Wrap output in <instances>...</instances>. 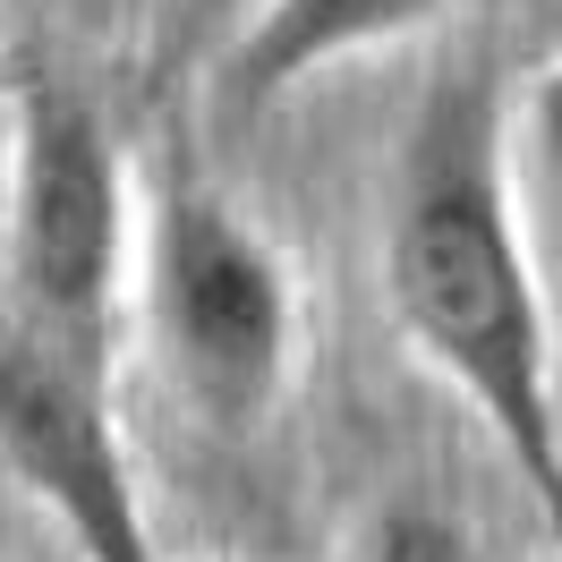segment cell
Listing matches in <instances>:
<instances>
[{
    "mask_svg": "<svg viewBox=\"0 0 562 562\" xmlns=\"http://www.w3.org/2000/svg\"><path fill=\"white\" fill-rule=\"evenodd\" d=\"M469 111H443L418 137L409 196L384 239V290L409 350L486 418L537 528L562 562V409H554V324L528 273L520 222L503 205V179L477 154Z\"/></svg>",
    "mask_w": 562,
    "mask_h": 562,
    "instance_id": "1",
    "label": "cell"
},
{
    "mask_svg": "<svg viewBox=\"0 0 562 562\" xmlns=\"http://www.w3.org/2000/svg\"><path fill=\"white\" fill-rule=\"evenodd\" d=\"M128 273V171L103 111L35 77L9 111V273L35 341L86 358Z\"/></svg>",
    "mask_w": 562,
    "mask_h": 562,
    "instance_id": "2",
    "label": "cell"
},
{
    "mask_svg": "<svg viewBox=\"0 0 562 562\" xmlns=\"http://www.w3.org/2000/svg\"><path fill=\"white\" fill-rule=\"evenodd\" d=\"M145 265H154V324H162L179 384L213 418H256L299 350V299H290L281 256L222 196L171 188L154 213Z\"/></svg>",
    "mask_w": 562,
    "mask_h": 562,
    "instance_id": "3",
    "label": "cell"
},
{
    "mask_svg": "<svg viewBox=\"0 0 562 562\" xmlns=\"http://www.w3.org/2000/svg\"><path fill=\"white\" fill-rule=\"evenodd\" d=\"M0 460L35 494L77 562H162L137 469L103 418V392L69 350L35 333L0 341Z\"/></svg>",
    "mask_w": 562,
    "mask_h": 562,
    "instance_id": "4",
    "label": "cell"
},
{
    "mask_svg": "<svg viewBox=\"0 0 562 562\" xmlns=\"http://www.w3.org/2000/svg\"><path fill=\"white\" fill-rule=\"evenodd\" d=\"M443 0H265L247 18V35L231 43V94L239 103H273L290 86H307L316 69L375 52V43L426 26Z\"/></svg>",
    "mask_w": 562,
    "mask_h": 562,
    "instance_id": "5",
    "label": "cell"
},
{
    "mask_svg": "<svg viewBox=\"0 0 562 562\" xmlns=\"http://www.w3.org/2000/svg\"><path fill=\"white\" fill-rule=\"evenodd\" d=\"M358 562H469V546H460V528L443 520V512H426V503H392V512H375Z\"/></svg>",
    "mask_w": 562,
    "mask_h": 562,
    "instance_id": "6",
    "label": "cell"
},
{
    "mask_svg": "<svg viewBox=\"0 0 562 562\" xmlns=\"http://www.w3.org/2000/svg\"><path fill=\"white\" fill-rule=\"evenodd\" d=\"M520 128H528V145H537V154H546V162L562 171V60H546V69L528 77Z\"/></svg>",
    "mask_w": 562,
    "mask_h": 562,
    "instance_id": "7",
    "label": "cell"
},
{
    "mask_svg": "<svg viewBox=\"0 0 562 562\" xmlns=\"http://www.w3.org/2000/svg\"><path fill=\"white\" fill-rule=\"evenodd\" d=\"M0 273H9V103H0Z\"/></svg>",
    "mask_w": 562,
    "mask_h": 562,
    "instance_id": "8",
    "label": "cell"
}]
</instances>
